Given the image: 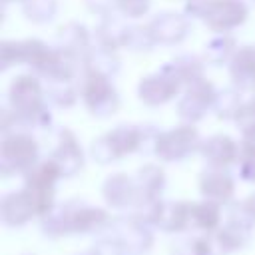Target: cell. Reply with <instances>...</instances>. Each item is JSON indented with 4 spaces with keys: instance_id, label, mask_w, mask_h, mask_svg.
Masks as SVG:
<instances>
[{
    "instance_id": "4fadbf2b",
    "label": "cell",
    "mask_w": 255,
    "mask_h": 255,
    "mask_svg": "<svg viewBox=\"0 0 255 255\" xmlns=\"http://www.w3.org/2000/svg\"><path fill=\"white\" fill-rule=\"evenodd\" d=\"M199 191L203 199L215 201L219 205L231 203L235 193V179L227 171V167H207L199 175Z\"/></svg>"
},
{
    "instance_id": "74e56055",
    "label": "cell",
    "mask_w": 255,
    "mask_h": 255,
    "mask_svg": "<svg viewBox=\"0 0 255 255\" xmlns=\"http://www.w3.org/2000/svg\"><path fill=\"white\" fill-rule=\"evenodd\" d=\"M213 0H185V16L187 18H201L205 16L209 4Z\"/></svg>"
},
{
    "instance_id": "ac0fdd59",
    "label": "cell",
    "mask_w": 255,
    "mask_h": 255,
    "mask_svg": "<svg viewBox=\"0 0 255 255\" xmlns=\"http://www.w3.org/2000/svg\"><path fill=\"white\" fill-rule=\"evenodd\" d=\"M135 185H137V203L133 209L159 201L165 189V171L155 163H145L135 173Z\"/></svg>"
},
{
    "instance_id": "d6a6232c",
    "label": "cell",
    "mask_w": 255,
    "mask_h": 255,
    "mask_svg": "<svg viewBox=\"0 0 255 255\" xmlns=\"http://www.w3.org/2000/svg\"><path fill=\"white\" fill-rule=\"evenodd\" d=\"M90 153H92V159L102 163V165H108V163H114V161L120 159L116 149H114V145H112V141H110V137H108V133H104V135H100V137H96L92 141Z\"/></svg>"
},
{
    "instance_id": "6da1fadb",
    "label": "cell",
    "mask_w": 255,
    "mask_h": 255,
    "mask_svg": "<svg viewBox=\"0 0 255 255\" xmlns=\"http://www.w3.org/2000/svg\"><path fill=\"white\" fill-rule=\"evenodd\" d=\"M110 213L98 205H90L84 199H70L56 205L42 217V233L50 239L64 235H88L98 233L110 225Z\"/></svg>"
},
{
    "instance_id": "836d02e7",
    "label": "cell",
    "mask_w": 255,
    "mask_h": 255,
    "mask_svg": "<svg viewBox=\"0 0 255 255\" xmlns=\"http://www.w3.org/2000/svg\"><path fill=\"white\" fill-rule=\"evenodd\" d=\"M90 255H129V249L118 237H114L112 233H108V235L100 237L92 245Z\"/></svg>"
},
{
    "instance_id": "cb8c5ba5",
    "label": "cell",
    "mask_w": 255,
    "mask_h": 255,
    "mask_svg": "<svg viewBox=\"0 0 255 255\" xmlns=\"http://www.w3.org/2000/svg\"><path fill=\"white\" fill-rule=\"evenodd\" d=\"M203 68H205V62L195 54H181L163 66V70L169 72L181 86H187L197 78H203Z\"/></svg>"
},
{
    "instance_id": "d6986e66",
    "label": "cell",
    "mask_w": 255,
    "mask_h": 255,
    "mask_svg": "<svg viewBox=\"0 0 255 255\" xmlns=\"http://www.w3.org/2000/svg\"><path fill=\"white\" fill-rule=\"evenodd\" d=\"M251 233H253V227L225 219V223H221V227L211 235L215 243V253L229 255V253L245 249L251 241Z\"/></svg>"
},
{
    "instance_id": "5bb4252c",
    "label": "cell",
    "mask_w": 255,
    "mask_h": 255,
    "mask_svg": "<svg viewBox=\"0 0 255 255\" xmlns=\"http://www.w3.org/2000/svg\"><path fill=\"white\" fill-rule=\"evenodd\" d=\"M199 153L211 167H229L239 159L241 145L227 133H215L201 141Z\"/></svg>"
},
{
    "instance_id": "4316f807",
    "label": "cell",
    "mask_w": 255,
    "mask_h": 255,
    "mask_svg": "<svg viewBox=\"0 0 255 255\" xmlns=\"http://www.w3.org/2000/svg\"><path fill=\"white\" fill-rule=\"evenodd\" d=\"M120 64H122V62H120V58L116 56V50L98 44V46H92L90 54L86 56L84 68H90V70H96V72H100V74H106V76L114 78V76L120 72Z\"/></svg>"
},
{
    "instance_id": "f546056e",
    "label": "cell",
    "mask_w": 255,
    "mask_h": 255,
    "mask_svg": "<svg viewBox=\"0 0 255 255\" xmlns=\"http://www.w3.org/2000/svg\"><path fill=\"white\" fill-rule=\"evenodd\" d=\"M24 16L34 24H48L58 12L56 0H22Z\"/></svg>"
},
{
    "instance_id": "52a82bcc",
    "label": "cell",
    "mask_w": 255,
    "mask_h": 255,
    "mask_svg": "<svg viewBox=\"0 0 255 255\" xmlns=\"http://www.w3.org/2000/svg\"><path fill=\"white\" fill-rule=\"evenodd\" d=\"M215 96L217 90L205 76L187 84L183 96L177 102V114L183 120V124H197L199 120H203L205 114L213 110Z\"/></svg>"
},
{
    "instance_id": "4dcf8cb0",
    "label": "cell",
    "mask_w": 255,
    "mask_h": 255,
    "mask_svg": "<svg viewBox=\"0 0 255 255\" xmlns=\"http://www.w3.org/2000/svg\"><path fill=\"white\" fill-rule=\"evenodd\" d=\"M237 165H239V177L247 183H255V133L243 135Z\"/></svg>"
},
{
    "instance_id": "603a6c76",
    "label": "cell",
    "mask_w": 255,
    "mask_h": 255,
    "mask_svg": "<svg viewBox=\"0 0 255 255\" xmlns=\"http://www.w3.org/2000/svg\"><path fill=\"white\" fill-rule=\"evenodd\" d=\"M221 227V205L209 199L191 201V229L213 235Z\"/></svg>"
},
{
    "instance_id": "3957f363",
    "label": "cell",
    "mask_w": 255,
    "mask_h": 255,
    "mask_svg": "<svg viewBox=\"0 0 255 255\" xmlns=\"http://www.w3.org/2000/svg\"><path fill=\"white\" fill-rule=\"evenodd\" d=\"M40 159V145L30 131L18 129L2 137L0 143V171L4 177L28 173Z\"/></svg>"
},
{
    "instance_id": "44dd1931",
    "label": "cell",
    "mask_w": 255,
    "mask_h": 255,
    "mask_svg": "<svg viewBox=\"0 0 255 255\" xmlns=\"http://www.w3.org/2000/svg\"><path fill=\"white\" fill-rule=\"evenodd\" d=\"M229 76L241 90L255 88V46L237 48L229 62Z\"/></svg>"
},
{
    "instance_id": "b9f144b4",
    "label": "cell",
    "mask_w": 255,
    "mask_h": 255,
    "mask_svg": "<svg viewBox=\"0 0 255 255\" xmlns=\"http://www.w3.org/2000/svg\"><path fill=\"white\" fill-rule=\"evenodd\" d=\"M253 98H255V96H253Z\"/></svg>"
},
{
    "instance_id": "f35d334b",
    "label": "cell",
    "mask_w": 255,
    "mask_h": 255,
    "mask_svg": "<svg viewBox=\"0 0 255 255\" xmlns=\"http://www.w3.org/2000/svg\"><path fill=\"white\" fill-rule=\"evenodd\" d=\"M243 203H245V207L249 209V213L255 217V193H251V195H247L245 199H243Z\"/></svg>"
},
{
    "instance_id": "9c48e42d",
    "label": "cell",
    "mask_w": 255,
    "mask_h": 255,
    "mask_svg": "<svg viewBox=\"0 0 255 255\" xmlns=\"http://www.w3.org/2000/svg\"><path fill=\"white\" fill-rule=\"evenodd\" d=\"M249 16V8L243 0H213L203 16V24L217 34H227L239 28Z\"/></svg>"
},
{
    "instance_id": "9a60e30c",
    "label": "cell",
    "mask_w": 255,
    "mask_h": 255,
    "mask_svg": "<svg viewBox=\"0 0 255 255\" xmlns=\"http://www.w3.org/2000/svg\"><path fill=\"white\" fill-rule=\"evenodd\" d=\"M0 217L6 227H22L36 215V207L32 203V197L22 187L20 191H10L0 201Z\"/></svg>"
},
{
    "instance_id": "e0dca14e",
    "label": "cell",
    "mask_w": 255,
    "mask_h": 255,
    "mask_svg": "<svg viewBox=\"0 0 255 255\" xmlns=\"http://www.w3.org/2000/svg\"><path fill=\"white\" fill-rule=\"evenodd\" d=\"M102 195L106 203L114 209H128L135 207L137 203V185L135 177H129L126 173H114L110 175L102 185Z\"/></svg>"
},
{
    "instance_id": "8992f818",
    "label": "cell",
    "mask_w": 255,
    "mask_h": 255,
    "mask_svg": "<svg viewBox=\"0 0 255 255\" xmlns=\"http://www.w3.org/2000/svg\"><path fill=\"white\" fill-rule=\"evenodd\" d=\"M199 131L193 128V124H181L167 131H159L153 153L161 161H181L193 151H199Z\"/></svg>"
},
{
    "instance_id": "e575fe53",
    "label": "cell",
    "mask_w": 255,
    "mask_h": 255,
    "mask_svg": "<svg viewBox=\"0 0 255 255\" xmlns=\"http://www.w3.org/2000/svg\"><path fill=\"white\" fill-rule=\"evenodd\" d=\"M235 124L243 135L255 133V98H251L249 102H243V106L235 116Z\"/></svg>"
},
{
    "instance_id": "f1b7e54d",
    "label": "cell",
    "mask_w": 255,
    "mask_h": 255,
    "mask_svg": "<svg viewBox=\"0 0 255 255\" xmlns=\"http://www.w3.org/2000/svg\"><path fill=\"white\" fill-rule=\"evenodd\" d=\"M241 106H243L241 88L231 86V88H223V90L217 92L215 102H213V112L219 120H235Z\"/></svg>"
},
{
    "instance_id": "ba28073f",
    "label": "cell",
    "mask_w": 255,
    "mask_h": 255,
    "mask_svg": "<svg viewBox=\"0 0 255 255\" xmlns=\"http://www.w3.org/2000/svg\"><path fill=\"white\" fill-rule=\"evenodd\" d=\"M108 229L114 237H118L129 249V253H143L153 245L151 227L133 213L112 219Z\"/></svg>"
},
{
    "instance_id": "277c9868",
    "label": "cell",
    "mask_w": 255,
    "mask_h": 255,
    "mask_svg": "<svg viewBox=\"0 0 255 255\" xmlns=\"http://www.w3.org/2000/svg\"><path fill=\"white\" fill-rule=\"evenodd\" d=\"M80 96L88 112L96 118H110L120 108V96L112 84V78L90 68L82 70Z\"/></svg>"
},
{
    "instance_id": "2e32d148",
    "label": "cell",
    "mask_w": 255,
    "mask_h": 255,
    "mask_svg": "<svg viewBox=\"0 0 255 255\" xmlns=\"http://www.w3.org/2000/svg\"><path fill=\"white\" fill-rule=\"evenodd\" d=\"M56 48L62 50L64 54L80 60L82 64H86V56L92 50V38H90L88 28L78 22L64 24L56 34Z\"/></svg>"
},
{
    "instance_id": "484cf974",
    "label": "cell",
    "mask_w": 255,
    "mask_h": 255,
    "mask_svg": "<svg viewBox=\"0 0 255 255\" xmlns=\"http://www.w3.org/2000/svg\"><path fill=\"white\" fill-rule=\"evenodd\" d=\"M237 52V42L235 38L227 36V34H219L215 38H211L205 48H203V60L211 66H221L231 62L233 54Z\"/></svg>"
},
{
    "instance_id": "d590c367",
    "label": "cell",
    "mask_w": 255,
    "mask_h": 255,
    "mask_svg": "<svg viewBox=\"0 0 255 255\" xmlns=\"http://www.w3.org/2000/svg\"><path fill=\"white\" fill-rule=\"evenodd\" d=\"M118 12L126 18H139L143 14H147L151 0H116Z\"/></svg>"
},
{
    "instance_id": "8fae6325",
    "label": "cell",
    "mask_w": 255,
    "mask_h": 255,
    "mask_svg": "<svg viewBox=\"0 0 255 255\" xmlns=\"http://www.w3.org/2000/svg\"><path fill=\"white\" fill-rule=\"evenodd\" d=\"M50 159L58 165L62 177H74L76 173L82 171L84 167V151L80 147V141L76 133L68 128L60 129L58 133V143L50 155Z\"/></svg>"
},
{
    "instance_id": "7c38bea8",
    "label": "cell",
    "mask_w": 255,
    "mask_h": 255,
    "mask_svg": "<svg viewBox=\"0 0 255 255\" xmlns=\"http://www.w3.org/2000/svg\"><path fill=\"white\" fill-rule=\"evenodd\" d=\"M149 30L155 38L157 44H165V46H175L181 44L187 36H189V20L183 14L177 12H159L149 20Z\"/></svg>"
},
{
    "instance_id": "d4e9b609",
    "label": "cell",
    "mask_w": 255,
    "mask_h": 255,
    "mask_svg": "<svg viewBox=\"0 0 255 255\" xmlns=\"http://www.w3.org/2000/svg\"><path fill=\"white\" fill-rule=\"evenodd\" d=\"M171 255H215V243L209 233H189L171 243Z\"/></svg>"
},
{
    "instance_id": "ffe728a7",
    "label": "cell",
    "mask_w": 255,
    "mask_h": 255,
    "mask_svg": "<svg viewBox=\"0 0 255 255\" xmlns=\"http://www.w3.org/2000/svg\"><path fill=\"white\" fill-rule=\"evenodd\" d=\"M108 137L118 153V157L135 153L143 149L145 145V126H133V124H120L112 131H108Z\"/></svg>"
},
{
    "instance_id": "8d00e7d4",
    "label": "cell",
    "mask_w": 255,
    "mask_h": 255,
    "mask_svg": "<svg viewBox=\"0 0 255 255\" xmlns=\"http://www.w3.org/2000/svg\"><path fill=\"white\" fill-rule=\"evenodd\" d=\"M84 2H86L88 10L94 12V14H98V16H108V14H112V12L118 10L116 0H84Z\"/></svg>"
},
{
    "instance_id": "ab89813d",
    "label": "cell",
    "mask_w": 255,
    "mask_h": 255,
    "mask_svg": "<svg viewBox=\"0 0 255 255\" xmlns=\"http://www.w3.org/2000/svg\"><path fill=\"white\" fill-rule=\"evenodd\" d=\"M8 2H14V0H4V4H8Z\"/></svg>"
},
{
    "instance_id": "60d3db41",
    "label": "cell",
    "mask_w": 255,
    "mask_h": 255,
    "mask_svg": "<svg viewBox=\"0 0 255 255\" xmlns=\"http://www.w3.org/2000/svg\"><path fill=\"white\" fill-rule=\"evenodd\" d=\"M80 255H90V251H88V253H80Z\"/></svg>"
},
{
    "instance_id": "7a4b0ae2",
    "label": "cell",
    "mask_w": 255,
    "mask_h": 255,
    "mask_svg": "<svg viewBox=\"0 0 255 255\" xmlns=\"http://www.w3.org/2000/svg\"><path fill=\"white\" fill-rule=\"evenodd\" d=\"M8 106L20 118L22 128H48L52 118L48 112L46 88L36 74H20L8 88Z\"/></svg>"
},
{
    "instance_id": "7402d4cb",
    "label": "cell",
    "mask_w": 255,
    "mask_h": 255,
    "mask_svg": "<svg viewBox=\"0 0 255 255\" xmlns=\"http://www.w3.org/2000/svg\"><path fill=\"white\" fill-rule=\"evenodd\" d=\"M128 32H129L128 20L124 16H118L116 12H112L108 16H102V22L96 30V38H98V44L118 50V48H124Z\"/></svg>"
},
{
    "instance_id": "30bf717a",
    "label": "cell",
    "mask_w": 255,
    "mask_h": 255,
    "mask_svg": "<svg viewBox=\"0 0 255 255\" xmlns=\"http://www.w3.org/2000/svg\"><path fill=\"white\" fill-rule=\"evenodd\" d=\"M181 90V84L163 68L157 70L155 74H149L139 80L137 84V98L145 106H163L169 100H173Z\"/></svg>"
},
{
    "instance_id": "83f0119b",
    "label": "cell",
    "mask_w": 255,
    "mask_h": 255,
    "mask_svg": "<svg viewBox=\"0 0 255 255\" xmlns=\"http://www.w3.org/2000/svg\"><path fill=\"white\" fill-rule=\"evenodd\" d=\"M78 96L80 92L74 86V80H52L46 86V100L56 108H72L78 102Z\"/></svg>"
},
{
    "instance_id": "5b68a950",
    "label": "cell",
    "mask_w": 255,
    "mask_h": 255,
    "mask_svg": "<svg viewBox=\"0 0 255 255\" xmlns=\"http://www.w3.org/2000/svg\"><path fill=\"white\" fill-rule=\"evenodd\" d=\"M60 177L62 173L50 157L38 161L28 173H24V189L32 197L36 215L40 219L56 207V183Z\"/></svg>"
},
{
    "instance_id": "1f68e13d",
    "label": "cell",
    "mask_w": 255,
    "mask_h": 255,
    "mask_svg": "<svg viewBox=\"0 0 255 255\" xmlns=\"http://www.w3.org/2000/svg\"><path fill=\"white\" fill-rule=\"evenodd\" d=\"M155 38L149 30V26H129V32H128V38H126V44L124 48L131 50V52H143V50H151L155 46Z\"/></svg>"
}]
</instances>
